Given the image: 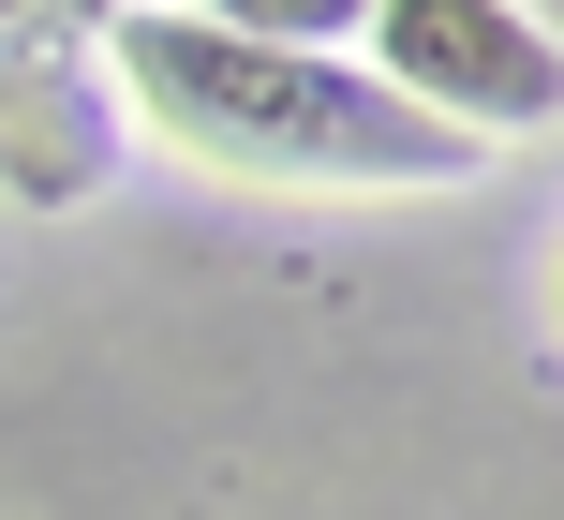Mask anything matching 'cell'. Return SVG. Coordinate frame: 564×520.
Wrapping results in <instances>:
<instances>
[{
	"instance_id": "7a4b0ae2",
	"label": "cell",
	"mask_w": 564,
	"mask_h": 520,
	"mask_svg": "<svg viewBox=\"0 0 564 520\" xmlns=\"http://www.w3.org/2000/svg\"><path fill=\"white\" fill-rule=\"evenodd\" d=\"M357 45H371L357 75L401 89V105H416L431 134H460V149H520V134H550V105H564V45H550L535 0H371Z\"/></svg>"
},
{
	"instance_id": "3957f363",
	"label": "cell",
	"mask_w": 564,
	"mask_h": 520,
	"mask_svg": "<svg viewBox=\"0 0 564 520\" xmlns=\"http://www.w3.org/2000/svg\"><path fill=\"white\" fill-rule=\"evenodd\" d=\"M119 178V105L105 59H59V75H0V194L15 208H75Z\"/></svg>"
},
{
	"instance_id": "5b68a950",
	"label": "cell",
	"mask_w": 564,
	"mask_h": 520,
	"mask_svg": "<svg viewBox=\"0 0 564 520\" xmlns=\"http://www.w3.org/2000/svg\"><path fill=\"white\" fill-rule=\"evenodd\" d=\"M119 0H0V75H59V59H105Z\"/></svg>"
},
{
	"instance_id": "277c9868",
	"label": "cell",
	"mask_w": 564,
	"mask_h": 520,
	"mask_svg": "<svg viewBox=\"0 0 564 520\" xmlns=\"http://www.w3.org/2000/svg\"><path fill=\"white\" fill-rule=\"evenodd\" d=\"M164 15H194V30H238V45H297V59H341L371 0H164Z\"/></svg>"
},
{
	"instance_id": "6da1fadb",
	"label": "cell",
	"mask_w": 564,
	"mask_h": 520,
	"mask_svg": "<svg viewBox=\"0 0 564 520\" xmlns=\"http://www.w3.org/2000/svg\"><path fill=\"white\" fill-rule=\"evenodd\" d=\"M105 105L149 119L178 164L208 178H268V194H446L490 149L431 134L401 89H371L357 59H297V45H238L194 15H105Z\"/></svg>"
}]
</instances>
